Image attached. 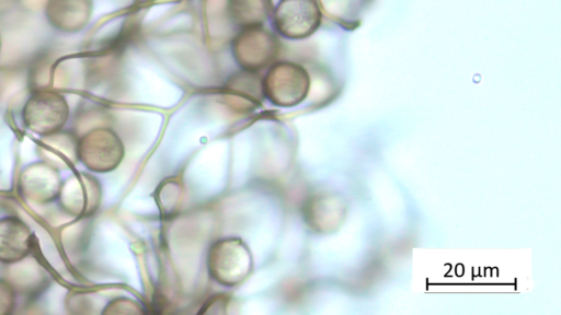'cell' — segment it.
Instances as JSON below:
<instances>
[{
    "label": "cell",
    "instance_id": "1",
    "mask_svg": "<svg viewBox=\"0 0 561 315\" xmlns=\"http://www.w3.org/2000/svg\"><path fill=\"white\" fill-rule=\"evenodd\" d=\"M24 126L39 136L59 132L69 118V105L58 92L42 90L31 94L22 110Z\"/></svg>",
    "mask_w": 561,
    "mask_h": 315
},
{
    "label": "cell",
    "instance_id": "2",
    "mask_svg": "<svg viewBox=\"0 0 561 315\" xmlns=\"http://www.w3.org/2000/svg\"><path fill=\"white\" fill-rule=\"evenodd\" d=\"M321 20L318 0H284L275 14L278 30L291 38L308 37L317 31Z\"/></svg>",
    "mask_w": 561,
    "mask_h": 315
},
{
    "label": "cell",
    "instance_id": "3",
    "mask_svg": "<svg viewBox=\"0 0 561 315\" xmlns=\"http://www.w3.org/2000/svg\"><path fill=\"white\" fill-rule=\"evenodd\" d=\"M118 140L110 130H93L78 143V156L85 167L104 172L115 167Z\"/></svg>",
    "mask_w": 561,
    "mask_h": 315
},
{
    "label": "cell",
    "instance_id": "4",
    "mask_svg": "<svg viewBox=\"0 0 561 315\" xmlns=\"http://www.w3.org/2000/svg\"><path fill=\"white\" fill-rule=\"evenodd\" d=\"M34 246V234L20 218L0 219V262L15 264L26 258Z\"/></svg>",
    "mask_w": 561,
    "mask_h": 315
},
{
    "label": "cell",
    "instance_id": "5",
    "mask_svg": "<svg viewBox=\"0 0 561 315\" xmlns=\"http://www.w3.org/2000/svg\"><path fill=\"white\" fill-rule=\"evenodd\" d=\"M22 194L34 202H49L61 194V179L55 168L36 163L22 174Z\"/></svg>",
    "mask_w": 561,
    "mask_h": 315
},
{
    "label": "cell",
    "instance_id": "6",
    "mask_svg": "<svg viewBox=\"0 0 561 315\" xmlns=\"http://www.w3.org/2000/svg\"><path fill=\"white\" fill-rule=\"evenodd\" d=\"M47 11L51 25L71 32L84 26L91 8L89 0H49Z\"/></svg>",
    "mask_w": 561,
    "mask_h": 315
},
{
    "label": "cell",
    "instance_id": "7",
    "mask_svg": "<svg viewBox=\"0 0 561 315\" xmlns=\"http://www.w3.org/2000/svg\"><path fill=\"white\" fill-rule=\"evenodd\" d=\"M248 28L239 34L234 44H238V51L242 57L250 55V58L263 63L265 59L272 56V49L275 48V39L257 25L247 26Z\"/></svg>",
    "mask_w": 561,
    "mask_h": 315
},
{
    "label": "cell",
    "instance_id": "8",
    "mask_svg": "<svg viewBox=\"0 0 561 315\" xmlns=\"http://www.w3.org/2000/svg\"><path fill=\"white\" fill-rule=\"evenodd\" d=\"M231 3L237 19L243 21L247 26L257 25L263 19L265 0H233Z\"/></svg>",
    "mask_w": 561,
    "mask_h": 315
},
{
    "label": "cell",
    "instance_id": "9",
    "mask_svg": "<svg viewBox=\"0 0 561 315\" xmlns=\"http://www.w3.org/2000/svg\"><path fill=\"white\" fill-rule=\"evenodd\" d=\"M13 302V294L10 287L0 281V313L4 312L3 308H5L8 312H10V307H12Z\"/></svg>",
    "mask_w": 561,
    "mask_h": 315
},
{
    "label": "cell",
    "instance_id": "10",
    "mask_svg": "<svg viewBox=\"0 0 561 315\" xmlns=\"http://www.w3.org/2000/svg\"><path fill=\"white\" fill-rule=\"evenodd\" d=\"M0 48H1V39H0Z\"/></svg>",
    "mask_w": 561,
    "mask_h": 315
}]
</instances>
